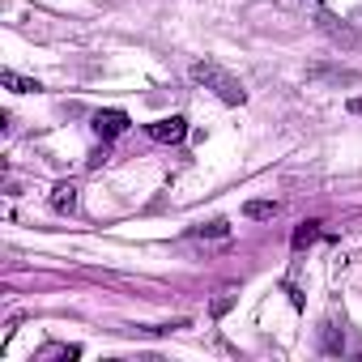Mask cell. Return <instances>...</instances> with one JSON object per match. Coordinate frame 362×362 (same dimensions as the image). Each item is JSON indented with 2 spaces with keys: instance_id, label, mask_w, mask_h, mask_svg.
I'll return each mask as SVG.
<instances>
[{
  "instance_id": "1",
  "label": "cell",
  "mask_w": 362,
  "mask_h": 362,
  "mask_svg": "<svg viewBox=\"0 0 362 362\" xmlns=\"http://www.w3.org/2000/svg\"><path fill=\"white\" fill-rule=\"evenodd\" d=\"M192 81L205 86V90H214V94H218L222 103H230V107H243V103H247L243 81H239L235 73H226L222 64H214V60H197V64H192Z\"/></svg>"
},
{
  "instance_id": "2",
  "label": "cell",
  "mask_w": 362,
  "mask_h": 362,
  "mask_svg": "<svg viewBox=\"0 0 362 362\" xmlns=\"http://www.w3.org/2000/svg\"><path fill=\"white\" fill-rule=\"evenodd\" d=\"M145 132H149L158 145H179V141L188 136V119H184V115H166V119L145 124Z\"/></svg>"
},
{
  "instance_id": "3",
  "label": "cell",
  "mask_w": 362,
  "mask_h": 362,
  "mask_svg": "<svg viewBox=\"0 0 362 362\" xmlns=\"http://www.w3.org/2000/svg\"><path fill=\"white\" fill-rule=\"evenodd\" d=\"M128 124H132V119H128V111H119V107H111V111H98V115H94V132H98L103 141H115L119 132H128Z\"/></svg>"
},
{
  "instance_id": "4",
  "label": "cell",
  "mask_w": 362,
  "mask_h": 362,
  "mask_svg": "<svg viewBox=\"0 0 362 362\" xmlns=\"http://www.w3.org/2000/svg\"><path fill=\"white\" fill-rule=\"evenodd\" d=\"M52 209L56 214H73L77 209V184H73V179H64V184L52 188Z\"/></svg>"
},
{
  "instance_id": "5",
  "label": "cell",
  "mask_w": 362,
  "mask_h": 362,
  "mask_svg": "<svg viewBox=\"0 0 362 362\" xmlns=\"http://www.w3.org/2000/svg\"><path fill=\"white\" fill-rule=\"evenodd\" d=\"M320 22H324V30H328V39H332V43H345V47H358V35H354V30H349L345 22L337 26V18H328V13H320Z\"/></svg>"
},
{
  "instance_id": "6",
  "label": "cell",
  "mask_w": 362,
  "mask_h": 362,
  "mask_svg": "<svg viewBox=\"0 0 362 362\" xmlns=\"http://www.w3.org/2000/svg\"><path fill=\"white\" fill-rule=\"evenodd\" d=\"M0 86H9L13 94H35V90H39V81H35V77H22V73H13V69L0 73Z\"/></svg>"
},
{
  "instance_id": "7",
  "label": "cell",
  "mask_w": 362,
  "mask_h": 362,
  "mask_svg": "<svg viewBox=\"0 0 362 362\" xmlns=\"http://www.w3.org/2000/svg\"><path fill=\"white\" fill-rule=\"evenodd\" d=\"M243 214H247V218H256V222H264V218H277V214H281V205H277V201H247V205H243Z\"/></svg>"
},
{
  "instance_id": "8",
  "label": "cell",
  "mask_w": 362,
  "mask_h": 362,
  "mask_svg": "<svg viewBox=\"0 0 362 362\" xmlns=\"http://www.w3.org/2000/svg\"><path fill=\"white\" fill-rule=\"evenodd\" d=\"M315 239H320V222H303V226L294 230V239H290V243H294V252H303V247H311Z\"/></svg>"
},
{
  "instance_id": "9",
  "label": "cell",
  "mask_w": 362,
  "mask_h": 362,
  "mask_svg": "<svg viewBox=\"0 0 362 362\" xmlns=\"http://www.w3.org/2000/svg\"><path fill=\"white\" fill-rule=\"evenodd\" d=\"M226 235H230V226H226V222H209V226L188 230V239H226Z\"/></svg>"
},
{
  "instance_id": "10",
  "label": "cell",
  "mask_w": 362,
  "mask_h": 362,
  "mask_svg": "<svg viewBox=\"0 0 362 362\" xmlns=\"http://www.w3.org/2000/svg\"><path fill=\"white\" fill-rule=\"evenodd\" d=\"M77 354H81L77 345H47V349H39V358H43V362H52V358H69V362H73Z\"/></svg>"
},
{
  "instance_id": "11",
  "label": "cell",
  "mask_w": 362,
  "mask_h": 362,
  "mask_svg": "<svg viewBox=\"0 0 362 362\" xmlns=\"http://www.w3.org/2000/svg\"><path fill=\"white\" fill-rule=\"evenodd\" d=\"M324 349H328V354H341V341H337V328H332V324L324 328Z\"/></svg>"
},
{
  "instance_id": "12",
  "label": "cell",
  "mask_w": 362,
  "mask_h": 362,
  "mask_svg": "<svg viewBox=\"0 0 362 362\" xmlns=\"http://www.w3.org/2000/svg\"><path fill=\"white\" fill-rule=\"evenodd\" d=\"M349 115H362V98H349Z\"/></svg>"
}]
</instances>
